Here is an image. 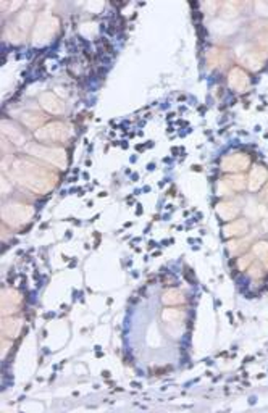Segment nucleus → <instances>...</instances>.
<instances>
[{
    "label": "nucleus",
    "mask_w": 268,
    "mask_h": 413,
    "mask_svg": "<svg viewBox=\"0 0 268 413\" xmlns=\"http://www.w3.org/2000/svg\"><path fill=\"white\" fill-rule=\"evenodd\" d=\"M251 167V157L246 152H233L225 155L220 162V168L226 173H243Z\"/></svg>",
    "instance_id": "nucleus-6"
},
{
    "label": "nucleus",
    "mask_w": 268,
    "mask_h": 413,
    "mask_svg": "<svg viewBox=\"0 0 268 413\" xmlns=\"http://www.w3.org/2000/svg\"><path fill=\"white\" fill-rule=\"evenodd\" d=\"M262 263L265 265V268L268 270V257H266V259H265V260H262Z\"/></svg>",
    "instance_id": "nucleus-29"
},
{
    "label": "nucleus",
    "mask_w": 268,
    "mask_h": 413,
    "mask_svg": "<svg viewBox=\"0 0 268 413\" xmlns=\"http://www.w3.org/2000/svg\"><path fill=\"white\" fill-rule=\"evenodd\" d=\"M34 137L41 142H65L71 137V130L62 121H52L41 126Z\"/></svg>",
    "instance_id": "nucleus-5"
},
{
    "label": "nucleus",
    "mask_w": 268,
    "mask_h": 413,
    "mask_svg": "<svg viewBox=\"0 0 268 413\" xmlns=\"http://www.w3.org/2000/svg\"><path fill=\"white\" fill-rule=\"evenodd\" d=\"M39 105L50 115H62L65 112V105L53 92H42L39 96Z\"/></svg>",
    "instance_id": "nucleus-11"
},
{
    "label": "nucleus",
    "mask_w": 268,
    "mask_h": 413,
    "mask_svg": "<svg viewBox=\"0 0 268 413\" xmlns=\"http://www.w3.org/2000/svg\"><path fill=\"white\" fill-rule=\"evenodd\" d=\"M268 182V170L262 165H255L247 178V189L251 192L260 190Z\"/></svg>",
    "instance_id": "nucleus-10"
},
{
    "label": "nucleus",
    "mask_w": 268,
    "mask_h": 413,
    "mask_svg": "<svg viewBox=\"0 0 268 413\" xmlns=\"http://www.w3.org/2000/svg\"><path fill=\"white\" fill-rule=\"evenodd\" d=\"M45 116L44 115H39V113H31V112H26L21 115V123L26 126V128H31V130H39L41 124L44 123Z\"/></svg>",
    "instance_id": "nucleus-18"
},
{
    "label": "nucleus",
    "mask_w": 268,
    "mask_h": 413,
    "mask_svg": "<svg viewBox=\"0 0 268 413\" xmlns=\"http://www.w3.org/2000/svg\"><path fill=\"white\" fill-rule=\"evenodd\" d=\"M36 210L33 205L23 204V202H10L2 207V219L10 226L20 228L26 223H29Z\"/></svg>",
    "instance_id": "nucleus-3"
},
{
    "label": "nucleus",
    "mask_w": 268,
    "mask_h": 413,
    "mask_svg": "<svg viewBox=\"0 0 268 413\" xmlns=\"http://www.w3.org/2000/svg\"><path fill=\"white\" fill-rule=\"evenodd\" d=\"M27 153L34 155V157H38L44 162H47L55 168L65 170L68 167V155L63 147H47V145L34 144V145L27 147Z\"/></svg>",
    "instance_id": "nucleus-4"
},
{
    "label": "nucleus",
    "mask_w": 268,
    "mask_h": 413,
    "mask_svg": "<svg viewBox=\"0 0 268 413\" xmlns=\"http://www.w3.org/2000/svg\"><path fill=\"white\" fill-rule=\"evenodd\" d=\"M243 61L246 63V65L251 68V70H254V71H257V70H260L262 68V61L257 58V53H254V52H247V53H244L243 55Z\"/></svg>",
    "instance_id": "nucleus-20"
},
{
    "label": "nucleus",
    "mask_w": 268,
    "mask_h": 413,
    "mask_svg": "<svg viewBox=\"0 0 268 413\" xmlns=\"http://www.w3.org/2000/svg\"><path fill=\"white\" fill-rule=\"evenodd\" d=\"M12 176L23 187L36 192V194H47L57 184V176L50 170L27 158H16L13 162Z\"/></svg>",
    "instance_id": "nucleus-1"
},
{
    "label": "nucleus",
    "mask_w": 268,
    "mask_h": 413,
    "mask_svg": "<svg viewBox=\"0 0 268 413\" xmlns=\"http://www.w3.org/2000/svg\"><path fill=\"white\" fill-rule=\"evenodd\" d=\"M252 257H254V253H246V255H243V257H239L237 262H236V268H237L239 271H247V268L251 267L252 262H254Z\"/></svg>",
    "instance_id": "nucleus-22"
},
{
    "label": "nucleus",
    "mask_w": 268,
    "mask_h": 413,
    "mask_svg": "<svg viewBox=\"0 0 268 413\" xmlns=\"http://www.w3.org/2000/svg\"><path fill=\"white\" fill-rule=\"evenodd\" d=\"M215 212L223 221L229 223L237 219V215L241 213V205L236 200H223L215 205Z\"/></svg>",
    "instance_id": "nucleus-9"
},
{
    "label": "nucleus",
    "mask_w": 268,
    "mask_h": 413,
    "mask_svg": "<svg viewBox=\"0 0 268 413\" xmlns=\"http://www.w3.org/2000/svg\"><path fill=\"white\" fill-rule=\"evenodd\" d=\"M260 199H262L263 202H268V182H266V187L263 189V192L260 194Z\"/></svg>",
    "instance_id": "nucleus-28"
},
{
    "label": "nucleus",
    "mask_w": 268,
    "mask_h": 413,
    "mask_svg": "<svg viewBox=\"0 0 268 413\" xmlns=\"http://www.w3.org/2000/svg\"><path fill=\"white\" fill-rule=\"evenodd\" d=\"M237 4H223V13H221V16L225 18V20H228V18H236L237 16V10H236V7Z\"/></svg>",
    "instance_id": "nucleus-24"
},
{
    "label": "nucleus",
    "mask_w": 268,
    "mask_h": 413,
    "mask_svg": "<svg viewBox=\"0 0 268 413\" xmlns=\"http://www.w3.org/2000/svg\"><path fill=\"white\" fill-rule=\"evenodd\" d=\"M231 192H233V190L229 189V186L225 182V179H220V181L217 182V196H220V197H226V196H231Z\"/></svg>",
    "instance_id": "nucleus-25"
},
{
    "label": "nucleus",
    "mask_w": 268,
    "mask_h": 413,
    "mask_svg": "<svg viewBox=\"0 0 268 413\" xmlns=\"http://www.w3.org/2000/svg\"><path fill=\"white\" fill-rule=\"evenodd\" d=\"M8 347H12V341L8 342V341H7V337H4V339H2V359H5V357H7Z\"/></svg>",
    "instance_id": "nucleus-27"
},
{
    "label": "nucleus",
    "mask_w": 268,
    "mask_h": 413,
    "mask_svg": "<svg viewBox=\"0 0 268 413\" xmlns=\"http://www.w3.org/2000/svg\"><path fill=\"white\" fill-rule=\"evenodd\" d=\"M244 215L247 218H257L258 216V212H257V202L254 199H249L247 200V205L244 207Z\"/></svg>",
    "instance_id": "nucleus-23"
},
{
    "label": "nucleus",
    "mask_w": 268,
    "mask_h": 413,
    "mask_svg": "<svg viewBox=\"0 0 268 413\" xmlns=\"http://www.w3.org/2000/svg\"><path fill=\"white\" fill-rule=\"evenodd\" d=\"M33 23H34V13L31 10H24V12H21L20 15H18L15 24L26 34V31L33 26Z\"/></svg>",
    "instance_id": "nucleus-19"
},
{
    "label": "nucleus",
    "mask_w": 268,
    "mask_h": 413,
    "mask_svg": "<svg viewBox=\"0 0 268 413\" xmlns=\"http://www.w3.org/2000/svg\"><path fill=\"white\" fill-rule=\"evenodd\" d=\"M162 320L165 323L168 325H181L184 320H186V313H184V310H180V308H174V307H168L162 311Z\"/></svg>",
    "instance_id": "nucleus-15"
},
{
    "label": "nucleus",
    "mask_w": 268,
    "mask_h": 413,
    "mask_svg": "<svg viewBox=\"0 0 268 413\" xmlns=\"http://www.w3.org/2000/svg\"><path fill=\"white\" fill-rule=\"evenodd\" d=\"M2 136L8 137L15 145H23L26 144V136L21 130H18V128L12 123H8L7 120L2 121Z\"/></svg>",
    "instance_id": "nucleus-14"
},
{
    "label": "nucleus",
    "mask_w": 268,
    "mask_h": 413,
    "mask_svg": "<svg viewBox=\"0 0 268 413\" xmlns=\"http://www.w3.org/2000/svg\"><path fill=\"white\" fill-rule=\"evenodd\" d=\"M247 270L251 271L249 274H251L252 278H262V276H263V271H262L260 267H255V265H254V267H249Z\"/></svg>",
    "instance_id": "nucleus-26"
},
{
    "label": "nucleus",
    "mask_w": 268,
    "mask_h": 413,
    "mask_svg": "<svg viewBox=\"0 0 268 413\" xmlns=\"http://www.w3.org/2000/svg\"><path fill=\"white\" fill-rule=\"evenodd\" d=\"M162 302L165 305H180L186 302V297H184V294L178 289H168L163 294Z\"/></svg>",
    "instance_id": "nucleus-17"
},
{
    "label": "nucleus",
    "mask_w": 268,
    "mask_h": 413,
    "mask_svg": "<svg viewBox=\"0 0 268 413\" xmlns=\"http://www.w3.org/2000/svg\"><path fill=\"white\" fill-rule=\"evenodd\" d=\"M252 253L254 257H257V259H260L265 260L266 257H268V242L266 241H258L252 245Z\"/></svg>",
    "instance_id": "nucleus-21"
},
{
    "label": "nucleus",
    "mask_w": 268,
    "mask_h": 413,
    "mask_svg": "<svg viewBox=\"0 0 268 413\" xmlns=\"http://www.w3.org/2000/svg\"><path fill=\"white\" fill-rule=\"evenodd\" d=\"M23 296L18 291L5 288L2 291V316H8L18 311V307L21 305Z\"/></svg>",
    "instance_id": "nucleus-8"
},
{
    "label": "nucleus",
    "mask_w": 268,
    "mask_h": 413,
    "mask_svg": "<svg viewBox=\"0 0 268 413\" xmlns=\"http://www.w3.org/2000/svg\"><path fill=\"white\" fill-rule=\"evenodd\" d=\"M225 182L229 186L231 190H236V192H241L247 187V178L246 174L243 173H234V174H229V176L225 178Z\"/></svg>",
    "instance_id": "nucleus-16"
},
{
    "label": "nucleus",
    "mask_w": 268,
    "mask_h": 413,
    "mask_svg": "<svg viewBox=\"0 0 268 413\" xmlns=\"http://www.w3.org/2000/svg\"><path fill=\"white\" fill-rule=\"evenodd\" d=\"M58 27L60 21L55 15H52L50 12L39 13L33 29V45L34 47H44V45L50 44L55 34L58 33Z\"/></svg>",
    "instance_id": "nucleus-2"
},
{
    "label": "nucleus",
    "mask_w": 268,
    "mask_h": 413,
    "mask_svg": "<svg viewBox=\"0 0 268 413\" xmlns=\"http://www.w3.org/2000/svg\"><path fill=\"white\" fill-rule=\"evenodd\" d=\"M249 231V223L247 219H234L223 226V236L225 237H239L244 236Z\"/></svg>",
    "instance_id": "nucleus-13"
},
{
    "label": "nucleus",
    "mask_w": 268,
    "mask_h": 413,
    "mask_svg": "<svg viewBox=\"0 0 268 413\" xmlns=\"http://www.w3.org/2000/svg\"><path fill=\"white\" fill-rule=\"evenodd\" d=\"M251 78H249L247 73L239 68V67H234L229 70V75H228V86L236 90V92H246V90L251 89Z\"/></svg>",
    "instance_id": "nucleus-7"
},
{
    "label": "nucleus",
    "mask_w": 268,
    "mask_h": 413,
    "mask_svg": "<svg viewBox=\"0 0 268 413\" xmlns=\"http://www.w3.org/2000/svg\"><path fill=\"white\" fill-rule=\"evenodd\" d=\"M23 328V320L21 318H15V316H4L2 318V334L4 337H16L21 333Z\"/></svg>",
    "instance_id": "nucleus-12"
}]
</instances>
